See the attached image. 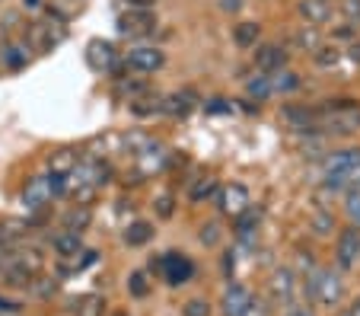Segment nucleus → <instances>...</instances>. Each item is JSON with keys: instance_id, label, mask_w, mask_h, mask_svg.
Here are the masks:
<instances>
[{"instance_id": "f257e3e1", "label": "nucleus", "mask_w": 360, "mask_h": 316, "mask_svg": "<svg viewBox=\"0 0 360 316\" xmlns=\"http://www.w3.org/2000/svg\"><path fill=\"white\" fill-rule=\"evenodd\" d=\"M354 182H360V144L328 151L326 157H322L319 192L326 195V198H335V195H345Z\"/></svg>"}, {"instance_id": "a211bd4d", "label": "nucleus", "mask_w": 360, "mask_h": 316, "mask_svg": "<svg viewBox=\"0 0 360 316\" xmlns=\"http://www.w3.org/2000/svg\"><path fill=\"white\" fill-rule=\"evenodd\" d=\"M268 80H271V96H293V93L303 89V77L293 68L274 70V74H268Z\"/></svg>"}, {"instance_id": "09e8293b", "label": "nucleus", "mask_w": 360, "mask_h": 316, "mask_svg": "<svg viewBox=\"0 0 360 316\" xmlns=\"http://www.w3.org/2000/svg\"><path fill=\"white\" fill-rule=\"evenodd\" d=\"M332 4H335V0H332Z\"/></svg>"}, {"instance_id": "2f4dec72", "label": "nucleus", "mask_w": 360, "mask_h": 316, "mask_svg": "<svg viewBox=\"0 0 360 316\" xmlns=\"http://www.w3.org/2000/svg\"><path fill=\"white\" fill-rule=\"evenodd\" d=\"M77 160H80V153H77L74 147H64V151H58L55 157L48 160V172H64V176H68L77 166Z\"/></svg>"}, {"instance_id": "39448f33", "label": "nucleus", "mask_w": 360, "mask_h": 316, "mask_svg": "<svg viewBox=\"0 0 360 316\" xmlns=\"http://www.w3.org/2000/svg\"><path fill=\"white\" fill-rule=\"evenodd\" d=\"M122 64L131 74H157L166 68V51L160 45H134L122 55Z\"/></svg>"}, {"instance_id": "dca6fc26", "label": "nucleus", "mask_w": 360, "mask_h": 316, "mask_svg": "<svg viewBox=\"0 0 360 316\" xmlns=\"http://www.w3.org/2000/svg\"><path fill=\"white\" fill-rule=\"evenodd\" d=\"M83 234H74V230H58L51 236V253L58 255V262H70L83 253Z\"/></svg>"}, {"instance_id": "cd10ccee", "label": "nucleus", "mask_w": 360, "mask_h": 316, "mask_svg": "<svg viewBox=\"0 0 360 316\" xmlns=\"http://www.w3.org/2000/svg\"><path fill=\"white\" fill-rule=\"evenodd\" d=\"M245 96L255 99V103H265V99H271V80H268V74L255 70L252 77H245Z\"/></svg>"}, {"instance_id": "6ab92c4d", "label": "nucleus", "mask_w": 360, "mask_h": 316, "mask_svg": "<svg viewBox=\"0 0 360 316\" xmlns=\"http://www.w3.org/2000/svg\"><path fill=\"white\" fill-rule=\"evenodd\" d=\"M262 42V23L259 20H239L233 26V45L239 51H252Z\"/></svg>"}, {"instance_id": "20e7f679", "label": "nucleus", "mask_w": 360, "mask_h": 316, "mask_svg": "<svg viewBox=\"0 0 360 316\" xmlns=\"http://www.w3.org/2000/svg\"><path fill=\"white\" fill-rule=\"evenodd\" d=\"M268 294H271V303L274 307H297L300 303V294H303V282L300 275L293 272L290 265H278L271 272V282H268Z\"/></svg>"}, {"instance_id": "79ce46f5", "label": "nucleus", "mask_w": 360, "mask_h": 316, "mask_svg": "<svg viewBox=\"0 0 360 316\" xmlns=\"http://www.w3.org/2000/svg\"><path fill=\"white\" fill-rule=\"evenodd\" d=\"M245 7V0H220V10L224 13H239Z\"/></svg>"}, {"instance_id": "58836bf2", "label": "nucleus", "mask_w": 360, "mask_h": 316, "mask_svg": "<svg viewBox=\"0 0 360 316\" xmlns=\"http://www.w3.org/2000/svg\"><path fill=\"white\" fill-rule=\"evenodd\" d=\"M345 58L354 64V68H360V35H357V39H354V42H347Z\"/></svg>"}, {"instance_id": "7ed1b4c3", "label": "nucleus", "mask_w": 360, "mask_h": 316, "mask_svg": "<svg viewBox=\"0 0 360 316\" xmlns=\"http://www.w3.org/2000/svg\"><path fill=\"white\" fill-rule=\"evenodd\" d=\"M147 272H150V275H160L166 284H169V288H182V284H188L191 278H195L198 265L191 262V255L169 249V253H160L157 259H150Z\"/></svg>"}, {"instance_id": "412c9836", "label": "nucleus", "mask_w": 360, "mask_h": 316, "mask_svg": "<svg viewBox=\"0 0 360 316\" xmlns=\"http://www.w3.org/2000/svg\"><path fill=\"white\" fill-rule=\"evenodd\" d=\"M220 192V182L214 176H198V179H188V201L191 205H207L214 201Z\"/></svg>"}, {"instance_id": "49530a36", "label": "nucleus", "mask_w": 360, "mask_h": 316, "mask_svg": "<svg viewBox=\"0 0 360 316\" xmlns=\"http://www.w3.org/2000/svg\"><path fill=\"white\" fill-rule=\"evenodd\" d=\"M335 316H354V313L347 307H338V310H335Z\"/></svg>"}, {"instance_id": "0eeeda50", "label": "nucleus", "mask_w": 360, "mask_h": 316, "mask_svg": "<svg viewBox=\"0 0 360 316\" xmlns=\"http://www.w3.org/2000/svg\"><path fill=\"white\" fill-rule=\"evenodd\" d=\"M357 262H360V227L345 224L335 234V268L338 272H351Z\"/></svg>"}, {"instance_id": "473e14b6", "label": "nucleus", "mask_w": 360, "mask_h": 316, "mask_svg": "<svg viewBox=\"0 0 360 316\" xmlns=\"http://www.w3.org/2000/svg\"><path fill=\"white\" fill-rule=\"evenodd\" d=\"M220 240H224V230H220V220H207V224H201L198 227V243L207 249L220 246Z\"/></svg>"}, {"instance_id": "f8f14e48", "label": "nucleus", "mask_w": 360, "mask_h": 316, "mask_svg": "<svg viewBox=\"0 0 360 316\" xmlns=\"http://www.w3.org/2000/svg\"><path fill=\"white\" fill-rule=\"evenodd\" d=\"M134 160H137V170H141V176H157V172H163L166 166H169L172 153L166 151L160 141H150V144L143 147L141 153H134Z\"/></svg>"}, {"instance_id": "393cba45", "label": "nucleus", "mask_w": 360, "mask_h": 316, "mask_svg": "<svg viewBox=\"0 0 360 316\" xmlns=\"http://www.w3.org/2000/svg\"><path fill=\"white\" fill-rule=\"evenodd\" d=\"M124 246L137 249V246H147L150 240H153V224H147V220H134V224H128L122 234Z\"/></svg>"}, {"instance_id": "ddd939ff", "label": "nucleus", "mask_w": 360, "mask_h": 316, "mask_svg": "<svg viewBox=\"0 0 360 316\" xmlns=\"http://www.w3.org/2000/svg\"><path fill=\"white\" fill-rule=\"evenodd\" d=\"M252 303V291L243 282H226L224 294H220V313L224 316H245Z\"/></svg>"}, {"instance_id": "c85d7f7f", "label": "nucleus", "mask_w": 360, "mask_h": 316, "mask_svg": "<svg viewBox=\"0 0 360 316\" xmlns=\"http://www.w3.org/2000/svg\"><path fill=\"white\" fill-rule=\"evenodd\" d=\"M341 214H345L347 224L360 227V182H354V186L345 192V205H341Z\"/></svg>"}, {"instance_id": "de8ad7c7", "label": "nucleus", "mask_w": 360, "mask_h": 316, "mask_svg": "<svg viewBox=\"0 0 360 316\" xmlns=\"http://www.w3.org/2000/svg\"><path fill=\"white\" fill-rule=\"evenodd\" d=\"M112 316H131V313H128V310H115V313H112Z\"/></svg>"}, {"instance_id": "4468645a", "label": "nucleus", "mask_w": 360, "mask_h": 316, "mask_svg": "<svg viewBox=\"0 0 360 316\" xmlns=\"http://www.w3.org/2000/svg\"><path fill=\"white\" fill-rule=\"evenodd\" d=\"M20 201H22L26 211H41V208H48L51 201H55L51 198V189H48V172L29 179L26 189H22V195H20Z\"/></svg>"}, {"instance_id": "72a5a7b5", "label": "nucleus", "mask_w": 360, "mask_h": 316, "mask_svg": "<svg viewBox=\"0 0 360 316\" xmlns=\"http://www.w3.org/2000/svg\"><path fill=\"white\" fill-rule=\"evenodd\" d=\"M335 10L345 23H354L360 26V0H335Z\"/></svg>"}, {"instance_id": "e433bc0d", "label": "nucleus", "mask_w": 360, "mask_h": 316, "mask_svg": "<svg viewBox=\"0 0 360 316\" xmlns=\"http://www.w3.org/2000/svg\"><path fill=\"white\" fill-rule=\"evenodd\" d=\"M211 301H204V297H191L188 303L182 307V316H211Z\"/></svg>"}, {"instance_id": "37998d69", "label": "nucleus", "mask_w": 360, "mask_h": 316, "mask_svg": "<svg viewBox=\"0 0 360 316\" xmlns=\"http://www.w3.org/2000/svg\"><path fill=\"white\" fill-rule=\"evenodd\" d=\"M284 316H313V310H309V307H300V303H297V307L284 310Z\"/></svg>"}, {"instance_id": "4be33fe9", "label": "nucleus", "mask_w": 360, "mask_h": 316, "mask_svg": "<svg viewBox=\"0 0 360 316\" xmlns=\"http://www.w3.org/2000/svg\"><path fill=\"white\" fill-rule=\"evenodd\" d=\"M195 93L191 89H179V93H169V96H163V115L169 118H185L191 109H195Z\"/></svg>"}, {"instance_id": "f704fd0d", "label": "nucleus", "mask_w": 360, "mask_h": 316, "mask_svg": "<svg viewBox=\"0 0 360 316\" xmlns=\"http://www.w3.org/2000/svg\"><path fill=\"white\" fill-rule=\"evenodd\" d=\"M204 112H207V115H233V112H236V103H233V99H224V96H214L204 103Z\"/></svg>"}, {"instance_id": "1a4fd4ad", "label": "nucleus", "mask_w": 360, "mask_h": 316, "mask_svg": "<svg viewBox=\"0 0 360 316\" xmlns=\"http://www.w3.org/2000/svg\"><path fill=\"white\" fill-rule=\"evenodd\" d=\"M259 227H262V208L249 205L239 217H233V240L245 249H255V243H259Z\"/></svg>"}, {"instance_id": "6e6552de", "label": "nucleus", "mask_w": 360, "mask_h": 316, "mask_svg": "<svg viewBox=\"0 0 360 316\" xmlns=\"http://www.w3.org/2000/svg\"><path fill=\"white\" fill-rule=\"evenodd\" d=\"M214 201H217V211L224 214V217H239V214L252 205V192L245 182H226V186H220Z\"/></svg>"}, {"instance_id": "7c9ffc66", "label": "nucleus", "mask_w": 360, "mask_h": 316, "mask_svg": "<svg viewBox=\"0 0 360 316\" xmlns=\"http://www.w3.org/2000/svg\"><path fill=\"white\" fill-rule=\"evenodd\" d=\"M150 291H153V282H150V272H131L128 275V294L134 297V301H143V297H150Z\"/></svg>"}, {"instance_id": "a18cd8bd", "label": "nucleus", "mask_w": 360, "mask_h": 316, "mask_svg": "<svg viewBox=\"0 0 360 316\" xmlns=\"http://www.w3.org/2000/svg\"><path fill=\"white\" fill-rule=\"evenodd\" d=\"M347 310H351V313H354V316H360V294H357V297H354V301H351V307H347Z\"/></svg>"}, {"instance_id": "f03ea898", "label": "nucleus", "mask_w": 360, "mask_h": 316, "mask_svg": "<svg viewBox=\"0 0 360 316\" xmlns=\"http://www.w3.org/2000/svg\"><path fill=\"white\" fill-rule=\"evenodd\" d=\"M303 282V297L313 307H322V310H338L341 303H345V294H347V288H345V278H341V272L338 268H332V265H319L313 272V275H306V278H300Z\"/></svg>"}, {"instance_id": "5701e85b", "label": "nucleus", "mask_w": 360, "mask_h": 316, "mask_svg": "<svg viewBox=\"0 0 360 316\" xmlns=\"http://www.w3.org/2000/svg\"><path fill=\"white\" fill-rule=\"evenodd\" d=\"M93 224V208L89 205H70L61 217V230H74V234H83Z\"/></svg>"}, {"instance_id": "2eb2a0df", "label": "nucleus", "mask_w": 360, "mask_h": 316, "mask_svg": "<svg viewBox=\"0 0 360 316\" xmlns=\"http://www.w3.org/2000/svg\"><path fill=\"white\" fill-rule=\"evenodd\" d=\"M322 42H326V32H322L319 26H306V23H300V26L290 32V39H287V49L303 51V55H313Z\"/></svg>"}, {"instance_id": "423d86ee", "label": "nucleus", "mask_w": 360, "mask_h": 316, "mask_svg": "<svg viewBox=\"0 0 360 316\" xmlns=\"http://www.w3.org/2000/svg\"><path fill=\"white\" fill-rule=\"evenodd\" d=\"M290 58H293V51L287 49V42H259L252 49V64L262 74H274L281 68H290Z\"/></svg>"}, {"instance_id": "aec40b11", "label": "nucleus", "mask_w": 360, "mask_h": 316, "mask_svg": "<svg viewBox=\"0 0 360 316\" xmlns=\"http://www.w3.org/2000/svg\"><path fill=\"white\" fill-rule=\"evenodd\" d=\"M29 45L26 42H7V45H0V68L4 70H22L29 64Z\"/></svg>"}, {"instance_id": "a19ab883", "label": "nucleus", "mask_w": 360, "mask_h": 316, "mask_svg": "<svg viewBox=\"0 0 360 316\" xmlns=\"http://www.w3.org/2000/svg\"><path fill=\"white\" fill-rule=\"evenodd\" d=\"M124 7L128 10H153L157 7V0H124Z\"/></svg>"}, {"instance_id": "a878e982", "label": "nucleus", "mask_w": 360, "mask_h": 316, "mask_svg": "<svg viewBox=\"0 0 360 316\" xmlns=\"http://www.w3.org/2000/svg\"><path fill=\"white\" fill-rule=\"evenodd\" d=\"M128 109H131V115H137V118L163 115V96H160V93H147V96L134 99V103H131Z\"/></svg>"}, {"instance_id": "c9c22d12", "label": "nucleus", "mask_w": 360, "mask_h": 316, "mask_svg": "<svg viewBox=\"0 0 360 316\" xmlns=\"http://www.w3.org/2000/svg\"><path fill=\"white\" fill-rule=\"evenodd\" d=\"M153 211H157V217L169 220L172 214H176V198H172L169 192H166V195H157V198H153Z\"/></svg>"}, {"instance_id": "4c0bfd02", "label": "nucleus", "mask_w": 360, "mask_h": 316, "mask_svg": "<svg viewBox=\"0 0 360 316\" xmlns=\"http://www.w3.org/2000/svg\"><path fill=\"white\" fill-rule=\"evenodd\" d=\"M245 316H271V303L268 301H259V297H252L249 310H245Z\"/></svg>"}, {"instance_id": "c756f323", "label": "nucleus", "mask_w": 360, "mask_h": 316, "mask_svg": "<svg viewBox=\"0 0 360 316\" xmlns=\"http://www.w3.org/2000/svg\"><path fill=\"white\" fill-rule=\"evenodd\" d=\"M309 230H313L316 236H332V234H338V230H335V214L328 211V208H316L313 220H309Z\"/></svg>"}, {"instance_id": "f3484780", "label": "nucleus", "mask_w": 360, "mask_h": 316, "mask_svg": "<svg viewBox=\"0 0 360 316\" xmlns=\"http://www.w3.org/2000/svg\"><path fill=\"white\" fill-rule=\"evenodd\" d=\"M309 61H313L316 70H322V74H332V70H338V64L345 61V49H341L338 42H322L319 49L309 55Z\"/></svg>"}, {"instance_id": "c03bdc74", "label": "nucleus", "mask_w": 360, "mask_h": 316, "mask_svg": "<svg viewBox=\"0 0 360 316\" xmlns=\"http://www.w3.org/2000/svg\"><path fill=\"white\" fill-rule=\"evenodd\" d=\"M41 7H45V0H22V10H29V13H35Z\"/></svg>"}, {"instance_id": "b1692460", "label": "nucleus", "mask_w": 360, "mask_h": 316, "mask_svg": "<svg viewBox=\"0 0 360 316\" xmlns=\"http://www.w3.org/2000/svg\"><path fill=\"white\" fill-rule=\"evenodd\" d=\"M86 61L93 64L96 70H105V74H109L112 70V64L118 61V55H115V49H112L109 42H89V51H86Z\"/></svg>"}, {"instance_id": "bb28decb", "label": "nucleus", "mask_w": 360, "mask_h": 316, "mask_svg": "<svg viewBox=\"0 0 360 316\" xmlns=\"http://www.w3.org/2000/svg\"><path fill=\"white\" fill-rule=\"evenodd\" d=\"M70 313L74 316H102L105 313V297L102 294H83L70 303Z\"/></svg>"}, {"instance_id": "ea45409f", "label": "nucleus", "mask_w": 360, "mask_h": 316, "mask_svg": "<svg viewBox=\"0 0 360 316\" xmlns=\"http://www.w3.org/2000/svg\"><path fill=\"white\" fill-rule=\"evenodd\" d=\"M13 313H20V303L0 294V316H13Z\"/></svg>"}, {"instance_id": "9b49d317", "label": "nucleus", "mask_w": 360, "mask_h": 316, "mask_svg": "<svg viewBox=\"0 0 360 316\" xmlns=\"http://www.w3.org/2000/svg\"><path fill=\"white\" fill-rule=\"evenodd\" d=\"M297 16L306 26H328V23L338 16L332 0H297Z\"/></svg>"}, {"instance_id": "9d476101", "label": "nucleus", "mask_w": 360, "mask_h": 316, "mask_svg": "<svg viewBox=\"0 0 360 316\" xmlns=\"http://www.w3.org/2000/svg\"><path fill=\"white\" fill-rule=\"evenodd\" d=\"M157 29V10H124L118 16V32L141 39V35H153Z\"/></svg>"}]
</instances>
